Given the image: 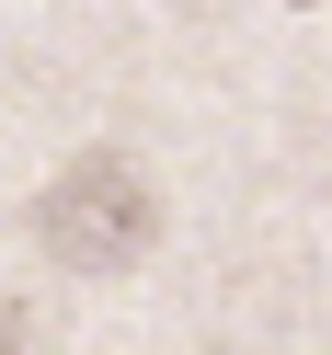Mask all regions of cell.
I'll return each instance as SVG.
<instances>
[{"instance_id":"6da1fadb","label":"cell","mask_w":332,"mask_h":355,"mask_svg":"<svg viewBox=\"0 0 332 355\" xmlns=\"http://www.w3.org/2000/svg\"><path fill=\"white\" fill-rule=\"evenodd\" d=\"M35 241H46V263H69V275H126V263L161 241V195H149V172L126 161V149H80V161L35 195Z\"/></svg>"}]
</instances>
